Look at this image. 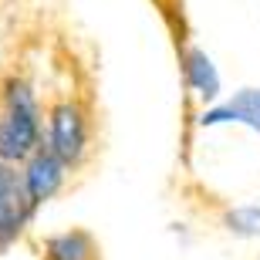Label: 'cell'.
I'll return each mask as SVG.
<instances>
[{
  "mask_svg": "<svg viewBox=\"0 0 260 260\" xmlns=\"http://www.w3.org/2000/svg\"><path fill=\"white\" fill-rule=\"evenodd\" d=\"M183 78L189 91L203 102H213L220 98V75H216V64L210 61V54L196 44H186L183 48Z\"/></svg>",
  "mask_w": 260,
  "mask_h": 260,
  "instance_id": "cell-6",
  "label": "cell"
},
{
  "mask_svg": "<svg viewBox=\"0 0 260 260\" xmlns=\"http://www.w3.org/2000/svg\"><path fill=\"white\" fill-rule=\"evenodd\" d=\"M226 122H240V125L260 132V88H240L233 98H226V102H220V105L206 108V112L200 115L203 128L226 125Z\"/></svg>",
  "mask_w": 260,
  "mask_h": 260,
  "instance_id": "cell-5",
  "label": "cell"
},
{
  "mask_svg": "<svg viewBox=\"0 0 260 260\" xmlns=\"http://www.w3.org/2000/svg\"><path fill=\"white\" fill-rule=\"evenodd\" d=\"M68 169H71V166H68L48 142H41L38 149H34L27 159H24V169H20V176H24L27 196H30V203H34L38 210H41L48 200H54V196L61 193V186H64V179H68Z\"/></svg>",
  "mask_w": 260,
  "mask_h": 260,
  "instance_id": "cell-4",
  "label": "cell"
},
{
  "mask_svg": "<svg viewBox=\"0 0 260 260\" xmlns=\"http://www.w3.org/2000/svg\"><path fill=\"white\" fill-rule=\"evenodd\" d=\"M34 213L38 206L30 203L17 162L0 159V253L24 233V226L34 220Z\"/></svg>",
  "mask_w": 260,
  "mask_h": 260,
  "instance_id": "cell-2",
  "label": "cell"
},
{
  "mask_svg": "<svg viewBox=\"0 0 260 260\" xmlns=\"http://www.w3.org/2000/svg\"><path fill=\"white\" fill-rule=\"evenodd\" d=\"M226 230L237 237H260V206H237L226 213Z\"/></svg>",
  "mask_w": 260,
  "mask_h": 260,
  "instance_id": "cell-8",
  "label": "cell"
},
{
  "mask_svg": "<svg viewBox=\"0 0 260 260\" xmlns=\"http://www.w3.org/2000/svg\"><path fill=\"white\" fill-rule=\"evenodd\" d=\"M44 142L71 169H78L88 155V118H85V112L75 102H58L48 115V135H44Z\"/></svg>",
  "mask_w": 260,
  "mask_h": 260,
  "instance_id": "cell-3",
  "label": "cell"
},
{
  "mask_svg": "<svg viewBox=\"0 0 260 260\" xmlns=\"http://www.w3.org/2000/svg\"><path fill=\"white\" fill-rule=\"evenodd\" d=\"M44 142L41 132V105L24 78L4 81V108H0V159L24 162Z\"/></svg>",
  "mask_w": 260,
  "mask_h": 260,
  "instance_id": "cell-1",
  "label": "cell"
},
{
  "mask_svg": "<svg viewBox=\"0 0 260 260\" xmlns=\"http://www.w3.org/2000/svg\"><path fill=\"white\" fill-rule=\"evenodd\" d=\"M44 260H98L95 237L88 230H64L44 237Z\"/></svg>",
  "mask_w": 260,
  "mask_h": 260,
  "instance_id": "cell-7",
  "label": "cell"
}]
</instances>
